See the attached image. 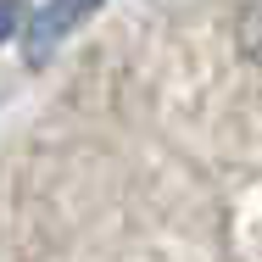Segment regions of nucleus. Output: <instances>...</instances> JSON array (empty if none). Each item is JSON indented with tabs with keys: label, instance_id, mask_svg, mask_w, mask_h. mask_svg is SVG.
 Segmentation results:
<instances>
[{
	"label": "nucleus",
	"instance_id": "f03ea898",
	"mask_svg": "<svg viewBox=\"0 0 262 262\" xmlns=\"http://www.w3.org/2000/svg\"><path fill=\"white\" fill-rule=\"evenodd\" d=\"M240 51L262 67V0H251V6L240 11Z\"/></svg>",
	"mask_w": 262,
	"mask_h": 262
},
{
	"label": "nucleus",
	"instance_id": "7ed1b4c3",
	"mask_svg": "<svg viewBox=\"0 0 262 262\" xmlns=\"http://www.w3.org/2000/svg\"><path fill=\"white\" fill-rule=\"evenodd\" d=\"M17 23H23V0H0V39H6Z\"/></svg>",
	"mask_w": 262,
	"mask_h": 262
},
{
	"label": "nucleus",
	"instance_id": "f257e3e1",
	"mask_svg": "<svg viewBox=\"0 0 262 262\" xmlns=\"http://www.w3.org/2000/svg\"><path fill=\"white\" fill-rule=\"evenodd\" d=\"M90 11H101V0H51V6L34 17V28H28V61H45Z\"/></svg>",
	"mask_w": 262,
	"mask_h": 262
}]
</instances>
